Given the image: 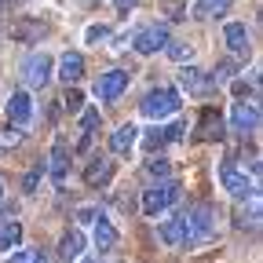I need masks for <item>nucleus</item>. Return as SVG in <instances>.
<instances>
[{"instance_id":"12","label":"nucleus","mask_w":263,"mask_h":263,"mask_svg":"<svg viewBox=\"0 0 263 263\" xmlns=\"http://www.w3.org/2000/svg\"><path fill=\"white\" fill-rule=\"evenodd\" d=\"M209 73L205 70H197V66H179V88L190 91V95H205L209 91Z\"/></svg>"},{"instance_id":"7","label":"nucleus","mask_w":263,"mask_h":263,"mask_svg":"<svg viewBox=\"0 0 263 263\" xmlns=\"http://www.w3.org/2000/svg\"><path fill=\"white\" fill-rule=\"evenodd\" d=\"M259 128V106L256 103H234L230 106V132L234 136H252Z\"/></svg>"},{"instance_id":"30","label":"nucleus","mask_w":263,"mask_h":263,"mask_svg":"<svg viewBox=\"0 0 263 263\" xmlns=\"http://www.w3.org/2000/svg\"><path fill=\"white\" fill-rule=\"evenodd\" d=\"M230 91H234L238 103H245V99L252 95V84H249V81H234V84H230Z\"/></svg>"},{"instance_id":"36","label":"nucleus","mask_w":263,"mask_h":263,"mask_svg":"<svg viewBox=\"0 0 263 263\" xmlns=\"http://www.w3.org/2000/svg\"><path fill=\"white\" fill-rule=\"evenodd\" d=\"M0 197H4V186H0Z\"/></svg>"},{"instance_id":"35","label":"nucleus","mask_w":263,"mask_h":263,"mask_svg":"<svg viewBox=\"0 0 263 263\" xmlns=\"http://www.w3.org/2000/svg\"><path fill=\"white\" fill-rule=\"evenodd\" d=\"M77 263H99V259H84V256H81V259H77Z\"/></svg>"},{"instance_id":"10","label":"nucleus","mask_w":263,"mask_h":263,"mask_svg":"<svg viewBox=\"0 0 263 263\" xmlns=\"http://www.w3.org/2000/svg\"><path fill=\"white\" fill-rule=\"evenodd\" d=\"M44 172L51 176L55 186L66 183V172H70V146H66V143H55V146H51V161H48Z\"/></svg>"},{"instance_id":"33","label":"nucleus","mask_w":263,"mask_h":263,"mask_svg":"<svg viewBox=\"0 0 263 263\" xmlns=\"http://www.w3.org/2000/svg\"><path fill=\"white\" fill-rule=\"evenodd\" d=\"M230 73H234V66H230V62H223V66H219V73H212L209 81H230Z\"/></svg>"},{"instance_id":"17","label":"nucleus","mask_w":263,"mask_h":263,"mask_svg":"<svg viewBox=\"0 0 263 263\" xmlns=\"http://www.w3.org/2000/svg\"><path fill=\"white\" fill-rule=\"evenodd\" d=\"M197 136H201V139H223V121H219V114L216 110H205L201 114V124H197Z\"/></svg>"},{"instance_id":"5","label":"nucleus","mask_w":263,"mask_h":263,"mask_svg":"<svg viewBox=\"0 0 263 263\" xmlns=\"http://www.w3.org/2000/svg\"><path fill=\"white\" fill-rule=\"evenodd\" d=\"M164 44H168V26L164 22H154V26H143L139 33H132V48L139 55H157L164 51Z\"/></svg>"},{"instance_id":"2","label":"nucleus","mask_w":263,"mask_h":263,"mask_svg":"<svg viewBox=\"0 0 263 263\" xmlns=\"http://www.w3.org/2000/svg\"><path fill=\"white\" fill-rule=\"evenodd\" d=\"M176 110H179V91L176 88H154V91L143 95V103H139V114L146 121H164Z\"/></svg>"},{"instance_id":"14","label":"nucleus","mask_w":263,"mask_h":263,"mask_svg":"<svg viewBox=\"0 0 263 263\" xmlns=\"http://www.w3.org/2000/svg\"><path fill=\"white\" fill-rule=\"evenodd\" d=\"M59 77H62L66 84H77V81L84 77V55H81V51H66V55L59 59Z\"/></svg>"},{"instance_id":"28","label":"nucleus","mask_w":263,"mask_h":263,"mask_svg":"<svg viewBox=\"0 0 263 263\" xmlns=\"http://www.w3.org/2000/svg\"><path fill=\"white\" fill-rule=\"evenodd\" d=\"M183 136H186V121H176V124L164 128V143H176V139H183Z\"/></svg>"},{"instance_id":"29","label":"nucleus","mask_w":263,"mask_h":263,"mask_svg":"<svg viewBox=\"0 0 263 263\" xmlns=\"http://www.w3.org/2000/svg\"><path fill=\"white\" fill-rule=\"evenodd\" d=\"M81 103H84V95H81V91H66V99H62V106L70 110V114H77V110H81Z\"/></svg>"},{"instance_id":"11","label":"nucleus","mask_w":263,"mask_h":263,"mask_svg":"<svg viewBox=\"0 0 263 263\" xmlns=\"http://www.w3.org/2000/svg\"><path fill=\"white\" fill-rule=\"evenodd\" d=\"M29 117H33V99H29V91H15V95L8 99V121H11L15 128H22V124H29Z\"/></svg>"},{"instance_id":"13","label":"nucleus","mask_w":263,"mask_h":263,"mask_svg":"<svg viewBox=\"0 0 263 263\" xmlns=\"http://www.w3.org/2000/svg\"><path fill=\"white\" fill-rule=\"evenodd\" d=\"M223 41H227L230 55H249V29H245V22H227L223 26Z\"/></svg>"},{"instance_id":"32","label":"nucleus","mask_w":263,"mask_h":263,"mask_svg":"<svg viewBox=\"0 0 263 263\" xmlns=\"http://www.w3.org/2000/svg\"><path fill=\"white\" fill-rule=\"evenodd\" d=\"M99 216H103V212H99L95 205H84V209H77V219H81V223H95Z\"/></svg>"},{"instance_id":"26","label":"nucleus","mask_w":263,"mask_h":263,"mask_svg":"<svg viewBox=\"0 0 263 263\" xmlns=\"http://www.w3.org/2000/svg\"><path fill=\"white\" fill-rule=\"evenodd\" d=\"M11 263H48V256L41 249H22V252L11 256Z\"/></svg>"},{"instance_id":"3","label":"nucleus","mask_w":263,"mask_h":263,"mask_svg":"<svg viewBox=\"0 0 263 263\" xmlns=\"http://www.w3.org/2000/svg\"><path fill=\"white\" fill-rule=\"evenodd\" d=\"M179 201V183H172V179H164V183H157V186H150V190H143V216H161V212H168L172 205Z\"/></svg>"},{"instance_id":"15","label":"nucleus","mask_w":263,"mask_h":263,"mask_svg":"<svg viewBox=\"0 0 263 263\" xmlns=\"http://www.w3.org/2000/svg\"><path fill=\"white\" fill-rule=\"evenodd\" d=\"M136 143H139V128L136 124H121L117 132H110V150L114 154H128Z\"/></svg>"},{"instance_id":"19","label":"nucleus","mask_w":263,"mask_h":263,"mask_svg":"<svg viewBox=\"0 0 263 263\" xmlns=\"http://www.w3.org/2000/svg\"><path fill=\"white\" fill-rule=\"evenodd\" d=\"M110 176H114V164H110L106 157H95V161L88 164V172H84V179H88L91 186H103V183H110Z\"/></svg>"},{"instance_id":"24","label":"nucleus","mask_w":263,"mask_h":263,"mask_svg":"<svg viewBox=\"0 0 263 263\" xmlns=\"http://www.w3.org/2000/svg\"><path fill=\"white\" fill-rule=\"evenodd\" d=\"M103 41H110V26H103V22H91L88 29H84V44H91V48H99Z\"/></svg>"},{"instance_id":"16","label":"nucleus","mask_w":263,"mask_h":263,"mask_svg":"<svg viewBox=\"0 0 263 263\" xmlns=\"http://www.w3.org/2000/svg\"><path fill=\"white\" fill-rule=\"evenodd\" d=\"M22 245V223L18 219H4L0 223V252H11Z\"/></svg>"},{"instance_id":"34","label":"nucleus","mask_w":263,"mask_h":263,"mask_svg":"<svg viewBox=\"0 0 263 263\" xmlns=\"http://www.w3.org/2000/svg\"><path fill=\"white\" fill-rule=\"evenodd\" d=\"M114 8H117V15H128L132 8H136V0H114Z\"/></svg>"},{"instance_id":"21","label":"nucleus","mask_w":263,"mask_h":263,"mask_svg":"<svg viewBox=\"0 0 263 263\" xmlns=\"http://www.w3.org/2000/svg\"><path fill=\"white\" fill-rule=\"evenodd\" d=\"M99 110H84V117H81V143H77V150H88L91 146V136H95V128H99Z\"/></svg>"},{"instance_id":"31","label":"nucleus","mask_w":263,"mask_h":263,"mask_svg":"<svg viewBox=\"0 0 263 263\" xmlns=\"http://www.w3.org/2000/svg\"><path fill=\"white\" fill-rule=\"evenodd\" d=\"M0 143H4V146H18V143H22V132L4 128V132H0Z\"/></svg>"},{"instance_id":"20","label":"nucleus","mask_w":263,"mask_h":263,"mask_svg":"<svg viewBox=\"0 0 263 263\" xmlns=\"http://www.w3.org/2000/svg\"><path fill=\"white\" fill-rule=\"evenodd\" d=\"M234 0H197L194 4V18H216V15H227Z\"/></svg>"},{"instance_id":"18","label":"nucleus","mask_w":263,"mask_h":263,"mask_svg":"<svg viewBox=\"0 0 263 263\" xmlns=\"http://www.w3.org/2000/svg\"><path fill=\"white\" fill-rule=\"evenodd\" d=\"M59 252H62V259H81V256H84V234H81V230H70V234H62Z\"/></svg>"},{"instance_id":"37","label":"nucleus","mask_w":263,"mask_h":263,"mask_svg":"<svg viewBox=\"0 0 263 263\" xmlns=\"http://www.w3.org/2000/svg\"><path fill=\"white\" fill-rule=\"evenodd\" d=\"M0 8H4V0H0Z\"/></svg>"},{"instance_id":"25","label":"nucleus","mask_w":263,"mask_h":263,"mask_svg":"<svg viewBox=\"0 0 263 263\" xmlns=\"http://www.w3.org/2000/svg\"><path fill=\"white\" fill-rule=\"evenodd\" d=\"M146 172H150L154 179H168V172H172V164L164 161V157H154V161H146Z\"/></svg>"},{"instance_id":"23","label":"nucleus","mask_w":263,"mask_h":263,"mask_svg":"<svg viewBox=\"0 0 263 263\" xmlns=\"http://www.w3.org/2000/svg\"><path fill=\"white\" fill-rule=\"evenodd\" d=\"M161 241L172 245V249H183V227H179V216H172L168 223L161 227Z\"/></svg>"},{"instance_id":"4","label":"nucleus","mask_w":263,"mask_h":263,"mask_svg":"<svg viewBox=\"0 0 263 263\" xmlns=\"http://www.w3.org/2000/svg\"><path fill=\"white\" fill-rule=\"evenodd\" d=\"M219 183H223V190L234 197V201H252L256 197V179L245 176L241 168H234V164H223L219 168Z\"/></svg>"},{"instance_id":"8","label":"nucleus","mask_w":263,"mask_h":263,"mask_svg":"<svg viewBox=\"0 0 263 263\" xmlns=\"http://www.w3.org/2000/svg\"><path fill=\"white\" fill-rule=\"evenodd\" d=\"M22 81H26L29 88H44V84L51 81V59H48L44 51H33V55L22 62Z\"/></svg>"},{"instance_id":"27","label":"nucleus","mask_w":263,"mask_h":263,"mask_svg":"<svg viewBox=\"0 0 263 263\" xmlns=\"http://www.w3.org/2000/svg\"><path fill=\"white\" fill-rule=\"evenodd\" d=\"M44 179V164H37V168H29L26 172V179H22V190L26 194H37V183Z\"/></svg>"},{"instance_id":"9","label":"nucleus","mask_w":263,"mask_h":263,"mask_svg":"<svg viewBox=\"0 0 263 263\" xmlns=\"http://www.w3.org/2000/svg\"><path fill=\"white\" fill-rule=\"evenodd\" d=\"M91 241H95L99 252H114L117 241H121V234H117V227H114L106 216H99V219L91 223Z\"/></svg>"},{"instance_id":"1","label":"nucleus","mask_w":263,"mask_h":263,"mask_svg":"<svg viewBox=\"0 0 263 263\" xmlns=\"http://www.w3.org/2000/svg\"><path fill=\"white\" fill-rule=\"evenodd\" d=\"M179 227H183V249H197V245L212 241V234H216V216H212L209 205H194V209L179 212Z\"/></svg>"},{"instance_id":"22","label":"nucleus","mask_w":263,"mask_h":263,"mask_svg":"<svg viewBox=\"0 0 263 263\" xmlns=\"http://www.w3.org/2000/svg\"><path fill=\"white\" fill-rule=\"evenodd\" d=\"M164 51H168V59L179 62V66H190V59H194V44H186V41H168Z\"/></svg>"},{"instance_id":"6","label":"nucleus","mask_w":263,"mask_h":263,"mask_svg":"<svg viewBox=\"0 0 263 263\" xmlns=\"http://www.w3.org/2000/svg\"><path fill=\"white\" fill-rule=\"evenodd\" d=\"M128 81H132V73H128V70H106L103 77L95 81L91 95L99 99V103H114V99H121V91L128 88Z\"/></svg>"}]
</instances>
